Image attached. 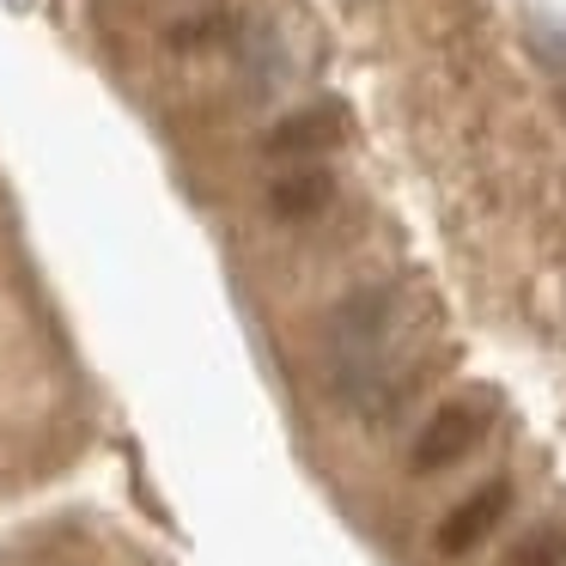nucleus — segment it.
<instances>
[{
  "label": "nucleus",
  "instance_id": "f257e3e1",
  "mask_svg": "<svg viewBox=\"0 0 566 566\" xmlns=\"http://www.w3.org/2000/svg\"><path fill=\"white\" fill-rule=\"evenodd\" d=\"M408 371V305L390 286H359L329 317V378L354 408H390Z\"/></svg>",
  "mask_w": 566,
  "mask_h": 566
},
{
  "label": "nucleus",
  "instance_id": "f03ea898",
  "mask_svg": "<svg viewBox=\"0 0 566 566\" xmlns=\"http://www.w3.org/2000/svg\"><path fill=\"white\" fill-rule=\"evenodd\" d=\"M488 415L493 408L488 402H444L439 415L420 427V439H415V469L420 475H439V469H451L457 457H469L481 444V432H488Z\"/></svg>",
  "mask_w": 566,
  "mask_h": 566
},
{
  "label": "nucleus",
  "instance_id": "7ed1b4c3",
  "mask_svg": "<svg viewBox=\"0 0 566 566\" xmlns=\"http://www.w3.org/2000/svg\"><path fill=\"white\" fill-rule=\"evenodd\" d=\"M505 512H512V488H505V481H488V488H475L451 517H444L432 542H439V554H469L475 542L493 536V524H500Z\"/></svg>",
  "mask_w": 566,
  "mask_h": 566
},
{
  "label": "nucleus",
  "instance_id": "20e7f679",
  "mask_svg": "<svg viewBox=\"0 0 566 566\" xmlns=\"http://www.w3.org/2000/svg\"><path fill=\"white\" fill-rule=\"evenodd\" d=\"M335 135H342V116H335L329 104H311V111H293V116H281V123L269 128V153L298 159V153L335 147Z\"/></svg>",
  "mask_w": 566,
  "mask_h": 566
},
{
  "label": "nucleus",
  "instance_id": "39448f33",
  "mask_svg": "<svg viewBox=\"0 0 566 566\" xmlns=\"http://www.w3.org/2000/svg\"><path fill=\"white\" fill-rule=\"evenodd\" d=\"M335 201V177L329 171H286L269 184V213L274 220H311V213H323Z\"/></svg>",
  "mask_w": 566,
  "mask_h": 566
},
{
  "label": "nucleus",
  "instance_id": "423d86ee",
  "mask_svg": "<svg viewBox=\"0 0 566 566\" xmlns=\"http://www.w3.org/2000/svg\"><path fill=\"white\" fill-rule=\"evenodd\" d=\"M505 566H566V530L560 524H536L512 548V560H505Z\"/></svg>",
  "mask_w": 566,
  "mask_h": 566
}]
</instances>
